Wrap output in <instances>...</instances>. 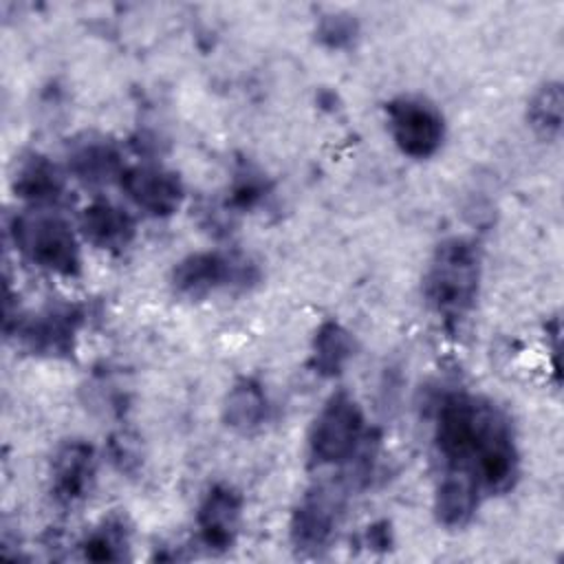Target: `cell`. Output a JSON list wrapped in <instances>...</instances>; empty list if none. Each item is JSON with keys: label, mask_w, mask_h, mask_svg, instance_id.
<instances>
[{"label": "cell", "mask_w": 564, "mask_h": 564, "mask_svg": "<svg viewBox=\"0 0 564 564\" xmlns=\"http://www.w3.org/2000/svg\"><path fill=\"white\" fill-rule=\"evenodd\" d=\"M480 289V256L471 240H443L425 269L423 297L445 324H458L469 315Z\"/></svg>", "instance_id": "1"}, {"label": "cell", "mask_w": 564, "mask_h": 564, "mask_svg": "<svg viewBox=\"0 0 564 564\" xmlns=\"http://www.w3.org/2000/svg\"><path fill=\"white\" fill-rule=\"evenodd\" d=\"M260 280V269L242 251H196L178 260L170 284L176 295L205 300L216 291H247Z\"/></svg>", "instance_id": "2"}, {"label": "cell", "mask_w": 564, "mask_h": 564, "mask_svg": "<svg viewBox=\"0 0 564 564\" xmlns=\"http://www.w3.org/2000/svg\"><path fill=\"white\" fill-rule=\"evenodd\" d=\"M11 236L35 267L59 278H77L82 273V249L64 218L48 212L18 216L11 225Z\"/></svg>", "instance_id": "3"}, {"label": "cell", "mask_w": 564, "mask_h": 564, "mask_svg": "<svg viewBox=\"0 0 564 564\" xmlns=\"http://www.w3.org/2000/svg\"><path fill=\"white\" fill-rule=\"evenodd\" d=\"M465 474L476 480L480 491L491 496L511 491L520 476V454L511 425L491 403H487Z\"/></svg>", "instance_id": "4"}, {"label": "cell", "mask_w": 564, "mask_h": 564, "mask_svg": "<svg viewBox=\"0 0 564 564\" xmlns=\"http://www.w3.org/2000/svg\"><path fill=\"white\" fill-rule=\"evenodd\" d=\"M364 412L355 397L339 390L317 412L308 430V460L313 467L352 460L364 443Z\"/></svg>", "instance_id": "5"}, {"label": "cell", "mask_w": 564, "mask_h": 564, "mask_svg": "<svg viewBox=\"0 0 564 564\" xmlns=\"http://www.w3.org/2000/svg\"><path fill=\"white\" fill-rule=\"evenodd\" d=\"M346 487L341 482H317L308 487L289 520V540L302 555L322 553L341 522Z\"/></svg>", "instance_id": "6"}, {"label": "cell", "mask_w": 564, "mask_h": 564, "mask_svg": "<svg viewBox=\"0 0 564 564\" xmlns=\"http://www.w3.org/2000/svg\"><path fill=\"white\" fill-rule=\"evenodd\" d=\"M388 132L401 154L423 161L434 156L445 141L441 110L416 95H401L386 104Z\"/></svg>", "instance_id": "7"}, {"label": "cell", "mask_w": 564, "mask_h": 564, "mask_svg": "<svg viewBox=\"0 0 564 564\" xmlns=\"http://www.w3.org/2000/svg\"><path fill=\"white\" fill-rule=\"evenodd\" d=\"M84 319L86 313L79 304L57 302L29 317H18L15 335L20 344L33 355L66 359L75 352Z\"/></svg>", "instance_id": "8"}, {"label": "cell", "mask_w": 564, "mask_h": 564, "mask_svg": "<svg viewBox=\"0 0 564 564\" xmlns=\"http://www.w3.org/2000/svg\"><path fill=\"white\" fill-rule=\"evenodd\" d=\"M489 401L469 394H447L436 408L434 445L449 469L465 471Z\"/></svg>", "instance_id": "9"}, {"label": "cell", "mask_w": 564, "mask_h": 564, "mask_svg": "<svg viewBox=\"0 0 564 564\" xmlns=\"http://www.w3.org/2000/svg\"><path fill=\"white\" fill-rule=\"evenodd\" d=\"M97 454L95 447L84 438L64 441L53 458L48 471V491L57 507L73 509L82 505L95 485Z\"/></svg>", "instance_id": "10"}, {"label": "cell", "mask_w": 564, "mask_h": 564, "mask_svg": "<svg viewBox=\"0 0 564 564\" xmlns=\"http://www.w3.org/2000/svg\"><path fill=\"white\" fill-rule=\"evenodd\" d=\"M242 496L229 482H214L196 509L198 540L209 553L229 551L240 533Z\"/></svg>", "instance_id": "11"}, {"label": "cell", "mask_w": 564, "mask_h": 564, "mask_svg": "<svg viewBox=\"0 0 564 564\" xmlns=\"http://www.w3.org/2000/svg\"><path fill=\"white\" fill-rule=\"evenodd\" d=\"M119 185L126 196L152 218H167L176 214L185 198L181 176L161 165L126 167Z\"/></svg>", "instance_id": "12"}, {"label": "cell", "mask_w": 564, "mask_h": 564, "mask_svg": "<svg viewBox=\"0 0 564 564\" xmlns=\"http://www.w3.org/2000/svg\"><path fill=\"white\" fill-rule=\"evenodd\" d=\"M68 170L84 185L119 181L126 165L119 145L104 134H84L68 148Z\"/></svg>", "instance_id": "13"}, {"label": "cell", "mask_w": 564, "mask_h": 564, "mask_svg": "<svg viewBox=\"0 0 564 564\" xmlns=\"http://www.w3.org/2000/svg\"><path fill=\"white\" fill-rule=\"evenodd\" d=\"M79 225L84 238L93 247L108 253L126 251L137 236V223L132 214L106 198H97L86 205Z\"/></svg>", "instance_id": "14"}, {"label": "cell", "mask_w": 564, "mask_h": 564, "mask_svg": "<svg viewBox=\"0 0 564 564\" xmlns=\"http://www.w3.org/2000/svg\"><path fill=\"white\" fill-rule=\"evenodd\" d=\"M11 189L20 200L33 207H48L62 200L64 176L48 156L40 152H29L15 163Z\"/></svg>", "instance_id": "15"}, {"label": "cell", "mask_w": 564, "mask_h": 564, "mask_svg": "<svg viewBox=\"0 0 564 564\" xmlns=\"http://www.w3.org/2000/svg\"><path fill=\"white\" fill-rule=\"evenodd\" d=\"M269 419V397L253 377H240L223 399V423L236 434H253Z\"/></svg>", "instance_id": "16"}, {"label": "cell", "mask_w": 564, "mask_h": 564, "mask_svg": "<svg viewBox=\"0 0 564 564\" xmlns=\"http://www.w3.org/2000/svg\"><path fill=\"white\" fill-rule=\"evenodd\" d=\"M480 505V489L476 480L458 469H449L434 494V516L447 529L465 527Z\"/></svg>", "instance_id": "17"}, {"label": "cell", "mask_w": 564, "mask_h": 564, "mask_svg": "<svg viewBox=\"0 0 564 564\" xmlns=\"http://www.w3.org/2000/svg\"><path fill=\"white\" fill-rule=\"evenodd\" d=\"M357 341L352 333L337 319H326L317 326L311 339L308 366L322 379L339 377L352 361Z\"/></svg>", "instance_id": "18"}, {"label": "cell", "mask_w": 564, "mask_h": 564, "mask_svg": "<svg viewBox=\"0 0 564 564\" xmlns=\"http://www.w3.org/2000/svg\"><path fill=\"white\" fill-rule=\"evenodd\" d=\"M82 557L90 562H121L130 551V529L121 516L104 518L79 544Z\"/></svg>", "instance_id": "19"}, {"label": "cell", "mask_w": 564, "mask_h": 564, "mask_svg": "<svg viewBox=\"0 0 564 564\" xmlns=\"http://www.w3.org/2000/svg\"><path fill=\"white\" fill-rule=\"evenodd\" d=\"M562 108H564V95L560 82H546L542 84L527 106V121L531 130L551 141L562 132Z\"/></svg>", "instance_id": "20"}, {"label": "cell", "mask_w": 564, "mask_h": 564, "mask_svg": "<svg viewBox=\"0 0 564 564\" xmlns=\"http://www.w3.org/2000/svg\"><path fill=\"white\" fill-rule=\"evenodd\" d=\"M269 194H271L269 176L251 161H242L236 165L227 187V209L251 212L258 205H262Z\"/></svg>", "instance_id": "21"}, {"label": "cell", "mask_w": 564, "mask_h": 564, "mask_svg": "<svg viewBox=\"0 0 564 564\" xmlns=\"http://www.w3.org/2000/svg\"><path fill=\"white\" fill-rule=\"evenodd\" d=\"M359 20L348 11H328L317 18L315 40L328 51H346L359 40Z\"/></svg>", "instance_id": "22"}, {"label": "cell", "mask_w": 564, "mask_h": 564, "mask_svg": "<svg viewBox=\"0 0 564 564\" xmlns=\"http://www.w3.org/2000/svg\"><path fill=\"white\" fill-rule=\"evenodd\" d=\"M110 458L121 471H134L141 465V452L137 438L121 432L110 438Z\"/></svg>", "instance_id": "23"}, {"label": "cell", "mask_w": 564, "mask_h": 564, "mask_svg": "<svg viewBox=\"0 0 564 564\" xmlns=\"http://www.w3.org/2000/svg\"><path fill=\"white\" fill-rule=\"evenodd\" d=\"M392 527L388 520H377L366 527L364 531V544L372 551H388L392 546Z\"/></svg>", "instance_id": "24"}]
</instances>
